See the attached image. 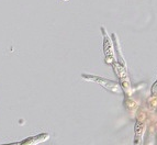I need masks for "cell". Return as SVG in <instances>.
I'll use <instances>...</instances> for the list:
<instances>
[{"label": "cell", "instance_id": "1", "mask_svg": "<svg viewBox=\"0 0 157 145\" xmlns=\"http://www.w3.org/2000/svg\"><path fill=\"white\" fill-rule=\"evenodd\" d=\"M81 77L85 79V80H88V82H97L98 85H100L101 87L105 88L109 91L113 92V93H121L123 91L122 87L118 82H112V80H109V79L102 78V77H98V76H94V75H81Z\"/></svg>", "mask_w": 157, "mask_h": 145}, {"label": "cell", "instance_id": "5", "mask_svg": "<svg viewBox=\"0 0 157 145\" xmlns=\"http://www.w3.org/2000/svg\"><path fill=\"white\" fill-rule=\"evenodd\" d=\"M5 145H22V142H17V143H10V144H5Z\"/></svg>", "mask_w": 157, "mask_h": 145}, {"label": "cell", "instance_id": "2", "mask_svg": "<svg viewBox=\"0 0 157 145\" xmlns=\"http://www.w3.org/2000/svg\"><path fill=\"white\" fill-rule=\"evenodd\" d=\"M102 34L105 36V40H103V52H105V62L108 64H113L114 62V55H113V46L112 43H111L110 39L105 33V30L102 28Z\"/></svg>", "mask_w": 157, "mask_h": 145}, {"label": "cell", "instance_id": "3", "mask_svg": "<svg viewBox=\"0 0 157 145\" xmlns=\"http://www.w3.org/2000/svg\"><path fill=\"white\" fill-rule=\"evenodd\" d=\"M144 123L141 121H137L135 124V139H134V145H141L142 143V137H143V133H144Z\"/></svg>", "mask_w": 157, "mask_h": 145}, {"label": "cell", "instance_id": "4", "mask_svg": "<svg viewBox=\"0 0 157 145\" xmlns=\"http://www.w3.org/2000/svg\"><path fill=\"white\" fill-rule=\"evenodd\" d=\"M152 93L154 97H157V79H156V82H154V85H153V87H152Z\"/></svg>", "mask_w": 157, "mask_h": 145}]
</instances>
